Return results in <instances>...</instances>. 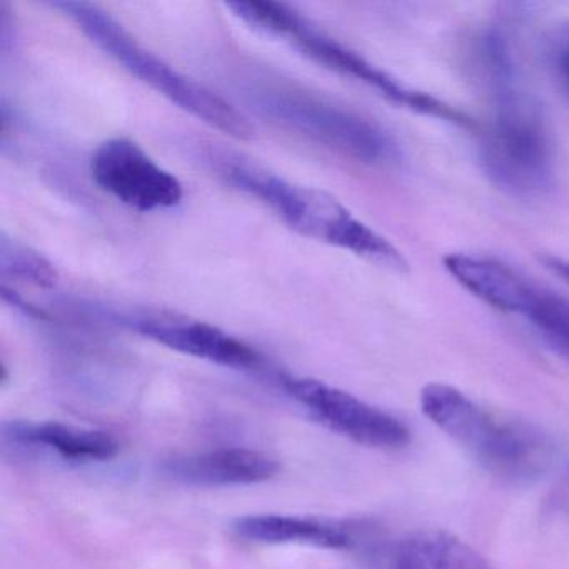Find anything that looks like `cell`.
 Listing matches in <instances>:
<instances>
[{"instance_id": "8fae6325", "label": "cell", "mask_w": 569, "mask_h": 569, "mask_svg": "<svg viewBox=\"0 0 569 569\" xmlns=\"http://www.w3.org/2000/svg\"><path fill=\"white\" fill-rule=\"evenodd\" d=\"M445 268L475 298L511 315L525 316L538 289L509 266L481 256L452 252L446 256Z\"/></svg>"}, {"instance_id": "8992f818", "label": "cell", "mask_w": 569, "mask_h": 569, "mask_svg": "<svg viewBox=\"0 0 569 569\" xmlns=\"http://www.w3.org/2000/svg\"><path fill=\"white\" fill-rule=\"evenodd\" d=\"M254 98L262 114L346 158L369 166L399 161L389 132L356 112L292 88L261 89Z\"/></svg>"}, {"instance_id": "5bb4252c", "label": "cell", "mask_w": 569, "mask_h": 569, "mask_svg": "<svg viewBox=\"0 0 569 569\" xmlns=\"http://www.w3.org/2000/svg\"><path fill=\"white\" fill-rule=\"evenodd\" d=\"M2 432L12 441L42 446L72 461H108L119 452L118 439L109 432L64 422H4Z\"/></svg>"}, {"instance_id": "ba28073f", "label": "cell", "mask_w": 569, "mask_h": 569, "mask_svg": "<svg viewBox=\"0 0 569 569\" xmlns=\"http://www.w3.org/2000/svg\"><path fill=\"white\" fill-rule=\"evenodd\" d=\"M282 385L318 421L358 445L399 449L411 441V431L405 422L342 389L311 378H286Z\"/></svg>"}, {"instance_id": "7a4b0ae2", "label": "cell", "mask_w": 569, "mask_h": 569, "mask_svg": "<svg viewBox=\"0 0 569 569\" xmlns=\"http://www.w3.org/2000/svg\"><path fill=\"white\" fill-rule=\"evenodd\" d=\"M419 401L432 425L499 478L529 482L551 465L555 448L548 436L526 422L499 418L452 386L431 382Z\"/></svg>"}, {"instance_id": "9a60e30c", "label": "cell", "mask_w": 569, "mask_h": 569, "mask_svg": "<svg viewBox=\"0 0 569 569\" xmlns=\"http://www.w3.org/2000/svg\"><path fill=\"white\" fill-rule=\"evenodd\" d=\"M0 272L2 279L51 289L58 284L59 272L51 261L21 241L2 234L0 241Z\"/></svg>"}, {"instance_id": "30bf717a", "label": "cell", "mask_w": 569, "mask_h": 569, "mask_svg": "<svg viewBox=\"0 0 569 569\" xmlns=\"http://www.w3.org/2000/svg\"><path fill=\"white\" fill-rule=\"evenodd\" d=\"M168 478L189 486H249L269 481L281 471L278 459L248 448H222L174 458L162 466Z\"/></svg>"}, {"instance_id": "7c38bea8", "label": "cell", "mask_w": 569, "mask_h": 569, "mask_svg": "<svg viewBox=\"0 0 569 569\" xmlns=\"http://www.w3.org/2000/svg\"><path fill=\"white\" fill-rule=\"evenodd\" d=\"M232 531L238 538L258 545H302L322 549H349L356 546L355 529L342 522L301 516L252 515L236 519Z\"/></svg>"}, {"instance_id": "ac0fdd59", "label": "cell", "mask_w": 569, "mask_h": 569, "mask_svg": "<svg viewBox=\"0 0 569 569\" xmlns=\"http://www.w3.org/2000/svg\"><path fill=\"white\" fill-rule=\"evenodd\" d=\"M558 78L561 84L562 92L569 102V34L566 38L565 44L561 46L558 52Z\"/></svg>"}, {"instance_id": "4fadbf2b", "label": "cell", "mask_w": 569, "mask_h": 569, "mask_svg": "<svg viewBox=\"0 0 569 569\" xmlns=\"http://www.w3.org/2000/svg\"><path fill=\"white\" fill-rule=\"evenodd\" d=\"M379 569H498L468 542L446 531H421L386 549Z\"/></svg>"}, {"instance_id": "5b68a950", "label": "cell", "mask_w": 569, "mask_h": 569, "mask_svg": "<svg viewBox=\"0 0 569 569\" xmlns=\"http://www.w3.org/2000/svg\"><path fill=\"white\" fill-rule=\"evenodd\" d=\"M495 101V118L479 144L482 172L512 198H541L555 184V158L545 122L518 84L496 91Z\"/></svg>"}, {"instance_id": "2e32d148", "label": "cell", "mask_w": 569, "mask_h": 569, "mask_svg": "<svg viewBox=\"0 0 569 569\" xmlns=\"http://www.w3.org/2000/svg\"><path fill=\"white\" fill-rule=\"evenodd\" d=\"M522 318L551 348L569 358V299L538 288Z\"/></svg>"}, {"instance_id": "9c48e42d", "label": "cell", "mask_w": 569, "mask_h": 569, "mask_svg": "<svg viewBox=\"0 0 569 569\" xmlns=\"http://www.w3.org/2000/svg\"><path fill=\"white\" fill-rule=\"evenodd\" d=\"M122 322L144 338L166 346L172 351L202 359L224 368H259L261 356L251 346L218 326L198 319L171 315H148L124 318Z\"/></svg>"}, {"instance_id": "3957f363", "label": "cell", "mask_w": 569, "mask_h": 569, "mask_svg": "<svg viewBox=\"0 0 569 569\" xmlns=\"http://www.w3.org/2000/svg\"><path fill=\"white\" fill-rule=\"evenodd\" d=\"M56 8L71 18L102 52L129 74L151 86L182 111L239 141L254 138V126L231 102L152 54L104 9L89 2H58Z\"/></svg>"}, {"instance_id": "e0dca14e", "label": "cell", "mask_w": 569, "mask_h": 569, "mask_svg": "<svg viewBox=\"0 0 569 569\" xmlns=\"http://www.w3.org/2000/svg\"><path fill=\"white\" fill-rule=\"evenodd\" d=\"M545 266L546 271L551 272L555 278L561 279L565 284L569 286V259L561 256L545 254L539 258Z\"/></svg>"}, {"instance_id": "6da1fadb", "label": "cell", "mask_w": 569, "mask_h": 569, "mask_svg": "<svg viewBox=\"0 0 569 569\" xmlns=\"http://www.w3.org/2000/svg\"><path fill=\"white\" fill-rule=\"evenodd\" d=\"M214 164L228 184L268 206L295 231L352 252L386 271H409L408 259L392 242L328 192L292 184L241 156H216Z\"/></svg>"}, {"instance_id": "52a82bcc", "label": "cell", "mask_w": 569, "mask_h": 569, "mask_svg": "<svg viewBox=\"0 0 569 569\" xmlns=\"http://www.w3.org/2000/svg\"><path fill=\"white\" fill-rule=\"evenodd\" d=\"M91 174L99 189L134 211L176 208L184 198L181 181L131 139L102 142L92 156Z\"/></svg>"}, {"instance_id": "277c9868", "label": "cell", "mask_w": 569, "mask_h": 569, "mask_svg": "<svg viewBox=\"0 0 569 569\" xmlns=\"http://www.w3.org/2000/svg\"><path fill=\"white\" fill-rule=\"evenodd\" d=\"M228 8L239 21L244 22L254 31L269 36V38L282 39L318 64L326 66L338 74L355 79V81L375 89L392 104L401 106L416 114L442 119V121L459 126V128H472L471 118L465 112L451 108L426 92L408 88L388 72L376 68L358 52L351 51L312 28L306 19L286 6L254 0V2H231Z\"/></svg>"}]
</instances>
